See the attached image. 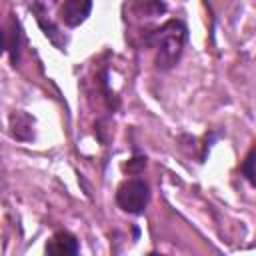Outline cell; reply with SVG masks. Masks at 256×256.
I'll return each mask as SVG.
<instances>
[{"instance_id": "obj_1", "label": "cell", "mask_w": 256, "mask_h": 256, "mask_svg": "<svg viewBox=\"0 0 256 256\" xmlns=\"http://www.w3.org/2000/svg\"><path fill=\"white\" fill-rule=\"evenodd\" d=\"M186 40H188V28L182 20H176V18H172V20L164 22L162 26L154 28L152 32H148L146 44L152 46L156 52V56H154L156 68H160V70L174 68L184 52Z\"/></svg>"}, {"instance_id": "obj_2", "label": "cell", "mask_w": 256, "mask_h": 256, "mask_svg": "<svg viewBox=\"0 0 256 256\" xmlns=\"http://www.w3.org/2000/svg\"><path fill=\"white\" fill-rule=\"evenodd\" d=\"M150 202V186L142 178H128L116 188V204L126 214H142Z\"/></svg>"}, {"instance_id": "obj_3", "label": "cell", "mask_w": 256, "mask_h": 256, "mask_svg": "<svg viewBox=\"0 0 256 256\" xmlns=\"http://www.w3.org/2000/svg\"><path fill=\"white\" fill-rule=\"evenodd\" d=\"M56 4H58V0H32L30 8H32V12H34V16H36V20H38L44 36L50 38L60 50H64V44L58 40L62 36V32H60L58 24L52 20V14L56 10Z\"/></svg>"}, {"instance_id": "obj_4", "label": "cell", "mask_w": 256, "mask_h": 256, "mask_svg": "<svg viewBox=\"0 0 256 256\" xmlns=\"http://www.w3.org/2000/svg\"><path fill=\"white\" fill-rule=\"evenodd\" d=\"M92 4V0H62L58 8V18L66 28H78L88 20Z\"/></svg>"}, {"instance_id": "obj_5", "label": "cell", "mask_w": 256, "mask_h": 256, "mask_svg": "<svg viewBox=\"0 0 256 256\" xmlns=\"http://www.w3.org/2000/svg\"><path fill=\"white\" fill-rule=\"evenodd\" d=\"M44 250H46V254H52V256H74L80 252V242L72 232L58 230L50 236Z\"/></svg>"}, {"instance_id": "obj_6", "label": "cell", "mask_w": 256, "mask_h": 256, "mask_svg": "<svg viewBox=\"0 0 256 256\" xmlns=\"http://www.w3.org/2000/svg\"><path fill=\"white\" fill-rule=\"evenodd\" d=\"M10 134L16 140L28 142L34 138V118H30L26 112H14L10 116Z\"/></svg>"}, {"instance_id": "obj_7", "label": "cell", "mask_w": 256, "mask_h": 256, "mask_svg": "<svg viewBox=\"0 0 256 256\" xmlns=\"http://www.w3.org/2000/svg\"><path fill=\"white\" fill-rule=\"evenodd\" d=\"M240 172H242V176L256 188V144L250 148V152H248L246 158L242 160Z\"/></svg>"}, {"instance_id": "obj_8", "label": "cell", "mask_w": 256, "mask_h": 256, "mask_svg": "<svg viewBox=\"0 0 256 256\" xmlns=\"http://www.w3.org/2000/svg\"><path fill=\"white\" fill-rule=\"evenodd\" d=\"M144 166H146V158L144 156H138V158H132L126 168H128V172H140Z\"/></svg>"}]
</instances>
